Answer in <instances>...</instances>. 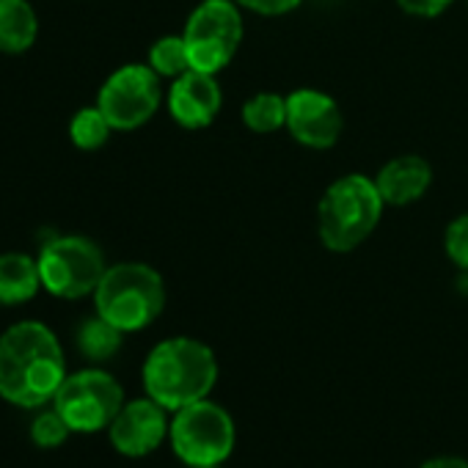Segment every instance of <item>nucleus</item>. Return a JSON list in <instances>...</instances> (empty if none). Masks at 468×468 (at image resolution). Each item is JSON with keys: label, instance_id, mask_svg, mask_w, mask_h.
Instances as JSON below:
<instances>
[{"label": "nucleus", "instance_id": "f257e3e1", "mask_svg": "<svg viewBox=\"0 0 468 468\" xmlns=\"http://www.w3.org/2000/svg\"><path fill=\"white\" fill-rule=\"evenodd\" d=\"M67 378L64 350L56 334L34 320L0 336V397L20 408L50 402Z\"/></svg>", "mask_w": 468, "mask_h": 468}, {"label": "nucleus", "instance_id": "f03ea898", "mask_svg": "<svg viewBox=\"0 0 468 468\" xmlns=\"http://www.w3.org/2000/svg\"><path fill=\"white\" fill-rule=\"evenodd\" d=\"M218 380L215 353L190 336L160 342L144 364L146 397L165 410H179L198 399H207Z\"/></svg>", "mask_w": 468, "mask_h": 468}, {"label": "nucleus", "instance_id": "7ed1b4c3", "mask_svg": "<svg viewBox=\"0 0 468 468\" xmlns=\"http://www.w3.org/2000/svg\"><path fill=\"white\" fill-rule=\"evenodd\" d=\"M383 196L378 182L364 174L336 179L317 207L320 240L328 251L347 254L375 231L383 215Z\"/></svg>", "mask_w": 468, "mask_h": 468}, {"label": "nucleus", "instance_id": "20e7f679", "mask_svg": "<svg viewBox=\"0 0 468 468\" xmlns=\"http://www.w3.org/2000/svg\"><path fill=\"white\" fill-rule=\"evenodd\" d=\"M97 314L119 331H141L152 325L165 306V287L154 268L141 262H122L105 271L94 290Z\"/></svg>", "mask_w": 468, "mask_h": 468}, {"label": "nucleus", "instance_id": "39448f33", "mask_svg": "<svg viewBox=\"0 0 468 468\" xmlns=\"http://www.w3.org/2000/svg\"><path fill=\"white\" fill-rule=\"evenodd\" d=\"M171 446L182 463L193 465H223L234 449V421L226 408L209 399H198L174 410L168 427Z\"/></svg>", "mask_w": 468, "mask_h": 468}, {"label": "nucleus", "instance_id": "423d86ee", "mask_svg": "<svg viewBox=\"0 0 468 468\" xmlns=\"http://www.w3.org/2000/svg\"><path fill=\"white\" fill-rule=\"evenodd\" d=\"M185 48L190 69L215 75L220 72L240 48L243 17L234 0H204L193 9L185 26Z\"/></svg>", "mask_w": 468, "mask_h": 468}, {"label": "nucleus", "instance_id": "0eeeda50", "mask_svg": "<svg viewBox=\"0 0 468 468\" xmlns=\"http://www.w3.org/2000/svg\"><path fill=\"white\" fill-rule=\"evenodd\" d=\"M39 276L42 287L56 298H83L94 295L105 276V257L89 238H56L42 246L39 254Z\"/></svg>", "mask_w": 468, "mask_h": 468}, {"label": "nucleus", "instance_id": "6e6552de", "mask_svg": "<svg viewBox=\"0 0 468 468\" xmlns=\"http://www.w3.org/2000/svg\"><path fill=\"white\" fill-rule=\"evenodd\" d=\"M124 405V391L113 375L102 369H83L67 375L53 397V408L64 416L72 432H97L111 427Z\"/></svg>", "mask_w": 468, "mask_h": 468}, {"label": "nucleus", "instance_id": "1a4fd4ad", "mask_svg": "<svg viewBox=\"0 0 468 468\" xmlns=\"http://www.w3.org/2000/svg\"><path fill=\"white\" fill-rule=\"evenodd\" d=\"M97 108L113 130H135L146 124L160 108V75L144 64L116 69L100 89Z\"/></svg>", "mask_w": 468, "mask_h": 468}, {"label": "nucleus", "instance_id": "9d476101", "mask_svg": "<svg viewBox=\"0 0 468 468\" xmlns=\"http://www.w3.org/2000/svg\"><path fill=\"white\" fill-rule=\"evenodd\" d=\"M165 408L152 397L124 402L108 427L111 443L124 457H146L168 438Z\"/></svg>", "mask_w": 468, "mask_h": 468}, {"label": "nucleus", "instance_id": "9b49d317", "mask_svg": "<svg viewBox=\"0 0 468 468\" xmlns=\"http://www.w3.org/2000/svg\"><path fill=\"white\" fill-rule=\"evenodd\" d=\"M287 127L303 146L328 149L342 135V113L334 97L314 89H298L287 97Z\"/></svg>", "mask_w": 468, "mask_h": 468}, {"label": "nucleus", "instance_id": "f8f14e48", "mask_svg": "<svg viewBox=\"0 0 468 468\" xmlns=\"http://www.w3.org/2000/svg\"><path fill=\"white\" fill-rule=\"evenodd\" d=\"M220 86L215 75L187 69L185 75L174 78V86L168 91V111L176 124L187 130H201L215 122L220 111Z\"/></svg>", "mask_w": 468, "mask_h": 468}, {"label": "nucleus", "instance_id": "ddd939ff", "mask_svg": "<svg viewBox=\"0 0 468 468\" xmlns=\"http://www.w3.org/2000/svg\"><path fill=\"white\" fill-rule=\"evenodd\" d=\"M375 182H378V190L386 204L405 207L427 193V187L432 182V168L427 160H421L416 154H402V157L388 160L380 168Z\"/></svg>", "mask_w": 468, "mask_h": 468}, {"label": "nucleus", "instance_id": "4468645a", "mask_svg": "<svg viewBox=\"0 0 468 468\" xmlns=\"http://www.w3.org/2000/svg\"><path fill=\"white\" fill-rule=\"evenodd\" d=\"M37 34L39 20L28 0H0V53H26Z\"/></svg>", "mask_w": 468, "mask_h": 468}, {"label": "nucleus", "instance_id": "2eb2a0df", "mask_svg": "<svg viewBox=\"0 0 468 468\" xmlns=\"http://www.w3.org/2000/svg\"><path fill=\"white\" fill-rule=\"evenodd\" d=\"M42 287L39 262L26 254H4L0 257V303L17 306L31 301Z\"/></svg>", "mask_w": 468, "mask_h": 468}, {"label": "nucleus", "instance_id": "dca6fc26", "mask_svg": "<svg viewBox=\"0 0 468 468\" xmlns=\"http://www.w3.org/2000/svg\"><path fill=\"white\" fill-rule=\"evenodd\" d=\"M124 331H119L105 317H91L78 328V347L89 361H108L119 353Z\"/></svg>", "mask_w": 468, "mask_h": 468}, {"label": "nucleus", "instance_id": "f3484780", "mask_svg": "<svg viewBox=\"0 0 468 468\" xmlns=\"http://www.w3.org/2000/svg\"><path fill=\"white\" fill-rule=\"evenodd\" d=\"M243 122L254 133H276L287 124V97L279 94H257L243 105Z\"/></svg>", "mask_w": 468, "mask_h": 468}, {"label": "nucleus", "instance_id": "a211bd4d", "mask_svg": "<svg viewBox=\"0 0 468 468\" xmlns=\"http://www.w3.org/2000/svg\"><path fill=\"white\" fill-rule=\"evenodd\" d=\"M111 130L113 127H111V122L105 119V113L100 108H83V111L75 113V119L69 124V138H72V144L78 149L91 152V149H100L108 141Z\"/></svg>", "mask_w": 468, "mask_h": 468}, {"label": "nucleus", "instance_id": "6ab92c4d", "mask_svg": "<svg viewBox=\"0 0 468 468\" xmlns=\"http://www.w3.org/2000/svg\"><path fill=\"white\" fill-rule=\"evenodd\" d=\"M149 67L160 78H179L190 69L187 48L182 37H163L149 50Z\"/></svg>", "mask_w": 468, "mask_h": 468}, {"label": "nucleus", "instance_id": "aec40b11", "mask_svg": "<svg viewBox=\"0 0 468 468\" xmlns=\"http://www.w3.org/2000/svg\"><path fill=\"white\" fill-rule=\"evenodd\" d=\"M69 424L64 421V416L53 408V410H45V413H39L37 419H34V424H31V438H34V443H39V446H58V443H64L67 438H69Z\"/></svg>", "mask_w": 468, "mask_h": 468}, {"label": "nucleus", "instance_id": "412c9836", "mask_svg": "<svg viewBox=\"0 0 468 468\" xmlns=\"http://www.w3.org/2000/svg\"><path fill=\"white\" fill-rule=\"evenodd\" d=\"M443 249L457 268L468 271V215H460L446 226Z\"/></svg>", "mask_w": 468, "mask_h": 468}, {"label": "nucleus", "instance_id": "4be33fe9", "mask_svg": "<svg viewBox=\"0 0 468 468\" xmlns=\"http://www.w3.org/2000/svg\"><path fill=\"white\" fill-rule=\"evenodd\" d=\"M234 4L243 6V9H251L257 15L279 17V15H287V12L298 9L301 0H234Z\"/></svg>", "mask_w": 468, "mask_h": 468}, {"label": "nucleus", "instance_id": "5701e85b", "mask_svg": "<svg viewBox=\"0 0 468 468\" xmlns=\"http://www.w3.org/2000/svg\"><path fill=\"white\" fill-rule=\"evenodd\" d=\"M399 9L416 17H438L452 6V0H397Z\"/></svg>", "mask_w": 468, "mask_h": 468}, {"label": "nucleus", "instance_id": "b1692460", "mask_svg": "<svg viewBox=\"0 0 468 468\" xmlns=\"http://www.w3.org/2000/svg\"><path fill=\"white\" fill-rule=\"evenodd\" d=\"M421 468H468V463H465L463 457L441 454V457H430Z\"/></svg>", "mask_w": 468, "mask_h": 468}, {"label": "nucleus", "instance_id": "393cba45", "mask_svg": "<svg viewBox=\"0 0 468 468\" xmlns=\"http://www.w3.org/2000/svg\"><path fill=\"white\" fill-rule=\"evenodd\" d=\"M193 468H223V465H193Z\"/></svg>", "mask_w": 468, "mask_h": 468}]
</instances>
